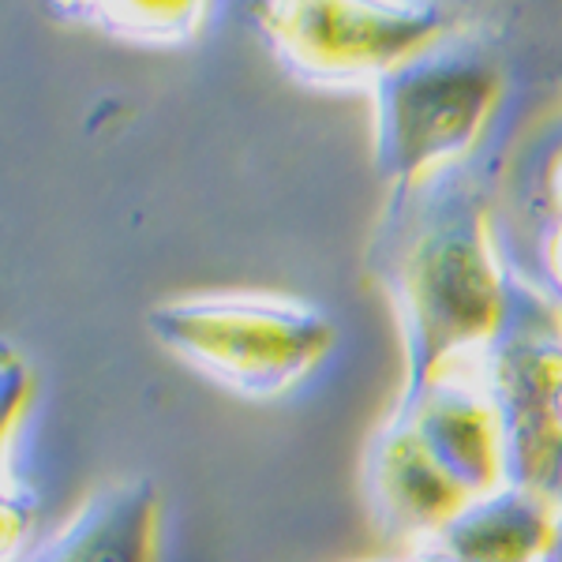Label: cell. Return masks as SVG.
<instances>
[{
  "label": "cell",
  "mask_w": 562,
  "mask_h": 562,
  "mask_svg": "<svg viewBox=\"0 0 562 562\" xmlns=\"http://www.w3.org/2000/svg\"><path fill=\"white\" fill-rule=\"evenodd\" d=\"M394 562H450L447 555H442V551H435L431 543L428 548H413V551H405L402 559H394Z\"/></svg>",
  "instance_id": "4fadbf2b"
},
{
  "label": "cell",
  "mask_w": 562,
  "mask_h": 562,
  "mask_svg": "<svg viewBox=\"0 0 562 562\" xmlns=\"http://www.w3.org/2000/svg\"><path fill=\"white\" fill-rule=\"evenodd\" d=\"M480 375L506 435L510 484L562 498V307L510 274V301Z\"/></svg>",
  "instance_id": "5b68a950"
},
{
  "label": "cell",
  "mask_w": 562,
  "mask_h": 562,
  "mask_svg": "<svg viewBox=\"0 0 562 562\" xmlns=\"http://www.w3.org/2000/svg\"><path fill=\"white\" fill-rule=\"evenodd\" d=\"M262 42L296 83L375 90L450 38L439 0H259Z\"/></svg>",
  "instance_id": "277c9868"
},
{
  "label": "cell",
  "mask_w": 562,
  "mask_h": 562,
  "mask_svg": "<svg viewBox=\"0 0 562 562\" xmlns=\"http://www.w3.org/2000/svg\"><path fill=\"white\" fill-rule=\"evenodd\" d=\"M525 188H529L532 206L548 217L562 214V121L551 124L548 135L529 154V173H525Z\"/></svg>",
  "instance_id": "8fae6325"
},
{
  "label": "cell",
  "mask_w": 562,
  "mask_h": 562,
  "mask_svg": "<svg viewBox=\"0 0 562 562\" xmlns=\"http://www.w3.org/2000/svg\"><path fill=\"white\" fill-rule=\"evenodd\" d=\"M506 94L498 60L450 34L371 90L375 173L405 192L473 161Z\"/></svg>",
  "instance_id": "3957f363"
},
{
  "label": "cell",
  "mask_w": 562,
  "mask_h": 562,
  "mask_svg": "<svg viewBox=\"0 0 562 562\" xmlns=\"http://www.w3.org/2000/svg\"><path fill=\"white\" fill-rule=\"evenodd\" d=\"M57 20L139 49H184L203 38L214 0H45Z\"/></svg>",
  "instance_id": "30bf717a"
},
{
  "label": "cell",
  "mask_w": 562,
  "mask_h": 562,
  "mask_svg": "<svg viewBox=\"0 0 562 562\" xmlns=\"http://www.w3.org/2000/svg\"><path fill=\"white\" fill-rule=\"evenodd\" d=\"M368 274L402 334V397L473 364L495 341L510 274L492 237V206L469 166L390 192L368 248Z\"/></svg>",
  "instance_id": "6da1fadb"
},
{
  "label": "cell",
  "mask_w": 562,
  "mask_h": 562,
  "mask_svg": "<svg viewBox=\"0 0 562 562\" xmlns=\"http://www.w3.org/2000/svg\"><path fill=\"white\" fill-rule=\"evenodd\" d=\"M543 562H562V498H559V518H555V540H551V551Z\"/></svg>",
  "instance_id": "5bb4252c"
},
{
  "label": "cell",
  "mask_w": 562,
  "mask_h": 562,
  "mask_svg": "<svg viewBox=\"0 0 562 562\" xmlns=\"http://www.w3.org/2000/svg\"><path fill=\"white\" fill-rule=\"evenodd\" d=\"M537 267L543 278V293L562 307V214L540 225L537 240Z\"/></svg>",
  "instance_id": "7c38bea8"
},
{
  "label": "cell",
  "mask_w": 562,
  "mask_h": 562,
  "mask_svg": "<svg viewBox=\"0 0 562 562\" xmlns=\"http://www.w3.org/2000/svg\"><path fill=\"white\" fill-rule=\"evenodd\" d=\"M559 503L521 484L473 498L431 540L450 562H543L555 540Z\"/></svg>",
  "instance_id": "9c48e42d"
},
{
  "label": "cell",
  "mask_w": 562,
  "mask_h": 562,
  "mask_svg": "<svg viewBox=\"0 0 562 562\" xmlns=\"http://www.w3.org/2000/svg\"><path fill=\"white\" fill-rule=\"evenodd\" d=\"M169 357L248 402L301 390L338 352L341 330L319 304L274 293H192L147 312Z\"/></svg>",
  "instance_id": "7a4b0ae2"
},
{
  "label": "cell",
  "mask_w": 562,
  "mask_h": 562,
  "mask_svg": "<svg viewBox=\"0 0 562 562\" xmlns=\"http://www.w3.org/2000/svg\"><path fill=\"white\" fill-rule=\"evenodd\" d=\"M364 487L375 529L405 551L428 548L454 514L473 503L397 413H390L368 442Z\"/></svg>",
  "instance_id": "8992f818"
},
{
  "label": "cell",
  "mask_w": 562,
  "mask_h": 562,
  "mask_svg": "<svg viewBox=\"0 0 562 562\" xmlns=\"http://www.w3.org/2000/svg\"><path fill=\"white\" fill-rule=\"evenodd\" d=\"M394 413L413 424L428 454L469 498L510 484L503 420L480 371L476 375H461V368L442 371L420 394L402 397Z\"/></svg>",
  "instance_id": "52a82bcc"
},
{
  "label": "cell",
  "mask_w": 562,
  "mask_h": 562,
  "mask_svg": "<svg viewBox=\"0 0 562 562\" xmlns=\"http://www.w3.org/2000/svg\"><path fill=\"white\" fill-rule=\"evenodd\" d=\"M15 562H161V492L150 476L98 487L53 537Z\"/></svg>",
  "instance_id": "ba28073f"
}]
</instances>
